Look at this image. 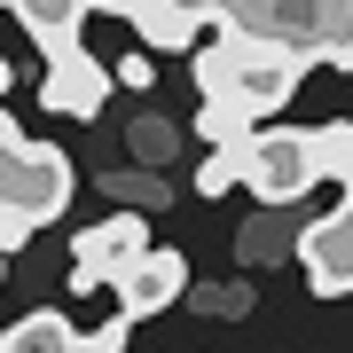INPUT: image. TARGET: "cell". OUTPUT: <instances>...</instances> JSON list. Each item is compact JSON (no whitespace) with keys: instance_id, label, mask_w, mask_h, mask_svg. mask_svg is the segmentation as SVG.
<instances>
[{"instance_id":"obj_6","label":"cell","mask_w":353,"mask_h":353,"mask_svg":"<svg viewBox=\"0 0 353 353\" xmlns=\"http://www.w3.org/2000/svg\"><path fill=\"white\" fill-rule=\"evenodd\" d=\"M110 63H94L87 48H63V55H48V79H39V102L48 110H63V118H102V94H110Z\"/></svg>"},{"instance_id":"obj_9","label":"cell","mask_w":353,"mask_h":353,"mask_svg":"<svg viewBox=\"0 0 353 353\" xmlns=\"http://www.w3.org/2000/svg\"><path fill=\"white\" fill-rule=\"evenodd\" d=\"M126 150L141 165H165V157L181 150V126H173V118H134V126H126Z\"/></svg>"},{"instance_id":"obj_13","label":"cell","mask_w":353,"mask_h":353,"mask_svg":"<svg viewBox=\"0 0 353 353\" xmlns=\"http://www.w3.org/2000/svg\"><path fill=\"white\" fill-rule=\"evenodd\" d=\"M110 71H118V87H150V79H157V55L150 48H141V55H118Z\"/></svg>"},{"instance_id":"obj_12","label":"cell","mask_w":353,"mask_h":353,"mask_svg":"<svg viewBox=\"0 0 353 353\" xmlns=\"http://www.w3.org/2000/svg\"><path fill=\"white\" fill-rule=\"evenodd\" d=\"M189 299L204 306V314H243V306H252V283H236V290H189Z\"/></svg>"},{"instance_id":"obj_11","label":"cell","mask_w":353,"mask_h":353,"mask_svg":"<svg viewBox=\"0 0 353 353\" xmlns=\"http://www.w3.org/2000/svg\"><path fill=\"white\" fill-rule=\"evenodd\" d=\"M102 196L126 204V212H150V204H165V189H157L150 173H102Z\"/></svg>"},{"instance_id":"obj_15","label":"cell","mask_w":353,"mask_h":353,"mask_svg":"<svg viewBox=\"0 0 353 353\" xmlns=\"http://www.w3.org/2000/svg\"><path fill=\"white\" fill-rule=\"evenodd\" d=\"M0 8H16V0H0Z\"/></svg>"},{"instance_id":"obj_5","label":"cell","mask_w":353,"mask_h":353,"mask_svg":"<svg viewBox=\"0 0 353 353\" xmlns=\"http://www.w3.org/2000/svg\"><path fill=\"white\" fill-rule=\"evenodd\" d=\"M110 299H118V314H126V322H150V314H165L173 299H189V259H181V252H157V243H150V252H141L126 275H118Z\"/></svg>"},{"instance_id":"obj_7","label":"cell","mask_w":353,"mask_h":353,"mask_svg":"<svg viewBox=\"0 0 353 353\" xmlns=\"http://www.w3.org/2000/svg\"><path fill=\"white\" fill-rule=\"evenodd\" d=\"M299 267H306V283H314L322 299L353 290V196H345L330 220H314V228L299 236Z\"/></svg>"},{"instance_id":"obj_8","label":"cell","mask_w":353,"mask_h":353,"mask_svg":"<svg viewBox=\"0 0 353 353\" xmlns=\"http://www.w3.org/2000/svg\"><path fill=\"white\" fill-rule=\"evenodd\" d=\"M314 157H322V181H345V189H353V118L314 126Z\"/></svg>"},{"instance_id":"obj_2","label":"cell","mask_w":353,"mask_h":353,"mask_svg":"<svg viewBox=\"0 0 353 353\" xmlns=\"http://www.w3.org/2000/svg\"><path fill=\"white\" fill-rule=\"evenodd\" d=\"M0 204L32 212L39 228L63 220V204H71V157L55 141H24L8 110H0Z\"/></svg>"},{"instance_id":"obj_10","label":"cell","mask_w":353,"mask_h":353,"mask_svg":"<svg viewBox=\"0 0 353 353\" xmlns=\"http://www.w3.org/2000/svg\"><path fill=\"white\" fill-rule=\"evenodd\" d=\"M236 181H243V141H236V150H212L196 165V196H228Z\"/></svg>"},{"instance_id":"obj_14","label":"cell","mask_w":353,"mask_h":353,"mask_svg":"<svg viewBox=\"0 0 353 353\" xmlns=\"http://www.w3.org/2000/svg\"><path fill=\"white\" fill-rule=\"evenodd\" d=\"M8 87H16V71H8V55H0V94H8Z\"/></svg>"},{"instance_id":"obj_3","label":"cell","mask_w":353,"mask_h":353,"mask_svg":"<svg viewBox=\"0 0 353 353\" xmlns=\"http://www.w3.org/2000/svg\"><path fill=\"white\" fill-rule=\"evenodd\" d=\"M322 181V157H314V126H259L243 141V189H252L267 212L299 204L306 189Z\"/></svg>"},{"instance_id":"obj_4","label":"cell","mask_w":353,"mask_h":353,"mask_svg":"<svg viewBox=\"0 0 353 353\" xmlns=\"http://www.w3.org/2000/svg\"><path fill=\"white\" fill-rule=\"evenodd\" d=\"M150 252V220L141 212H110L71 236V290H118V275Z\"/></svg>"},{"instance_id":"obj_1","label":"cell","mask_w":353,"mask_h":353,"mask_svg":"<svg viewBox=\"0 0 353 353\" xmlns=\"http://www.w3.org/2000/svg\"><path fill=\"white\" fill-rule=\"evenodd\" d=\"M314 63H322V55L306 48V39H283V32H220L212 48H196V94L204 102H212V94H236L252 118H275Z\"/></svg>"}]
</instances>
